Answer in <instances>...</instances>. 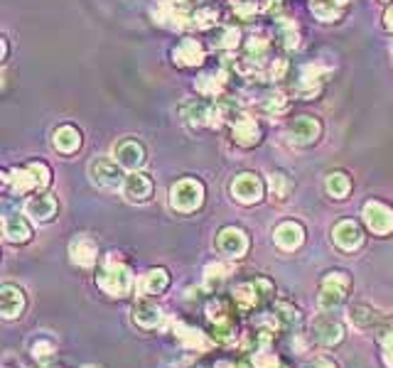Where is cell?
<instances>
[{"mask_svg":"<svg viewBox=\"0 0 393 368\" xmlns=\"http://www.w3.org/2000/svg\"><path fill=\"white\" fill-rule=\"evenodd\" d=\"M96 282L106 295L126 297V295H131L133 285H135V277H133V270L123 263V260L116 258V253H111V258L101 265Z\"/></svg>","mask_w":393,"mask_h":368,"instance_id":"6da1fadb","label":"cell"},{"mask_svg":"<svg viewBox=\"0 0 393 368\" xmlns=\"http://www.w3.org/2000/svg\"><path fill=\"white\" fill-rule=\"evenodd\" d=\"M204 182L196 177H182L170 186V206L179 214H192L204 204Z\"/></svg>","mask_w":393,"mask_h":368,"instance_id":"7a4b0ae2","label":"cell"},{"mask_svg":"<svg viewBox=\"0 0 393 368\" xmlns=\"http://www.w3.org/2000/svg\"><path fill=\"white\" fill-rule=\"evenodd\" d=\"M349 287H352V280L344 270H332L322 277L320 282V295H317V302L325 312H332L334 307H339L347 297Z\"/></svg>","mask_w":393,"mask_h":368,"instance_id":"3957f363","label":"cell"},{"mask_svg":"<svg viewBox=\"0 0 393 368\" xmlns=\"http://www.w3.org/2000/svg\"><path fill=\"white\" fill-rule=\"evenodd\" d=\"M89 177L99 189H123L126 182V172L114 157H94L89 165Z\"/></svg>","mask_w":393,"mask_h":368,"instance_id":"277c9868","label":"cell"},{"mask_svg":"<svg viewBox=\"0 0 393 368\" xmlns=\"http://www.w3.org/2000/svg\"><path fill=\"white\" fill-rule=\"evenodd\" d=\"M361 218H364L366 228L376 236H389L393 233V206L384 204L379 199H369L361 209Z\"/></svg>","mask_w":393,"mask_h":368,"instance_id":"5b68a950","label":"cell"},{"mask_svg":"<svg viewBox=\"0 0 393 368\" xmlns=\"http://www.w3.org/2000/svg\"><path fill=\"white\" fill-rule=\"evenodd\" d=\"M263 182L258 174L253 172H241L236 174V177L231 179V196L238 201V204H258V201L263 199Z\"/></svg>","mask_w":393,"mask_h":368,"instance_id":"8992f818","label":"cell"},{"mask_svg":"<svg viewBox=\"0 0 393 368\" xmlns=\"http://www.w3.org/2000/svg\"><path fill=\"white\" fill-rule=\"evenodd\" d=\"M111 157H114L123 169L135 172V169H140L143 165H145L148 155H145V145H143L140 140H135V138H123V140H118L114 145V155H111Z\"/></svg>","mask_w":393,"mask_h":368,"instance_id":"52a82bcc","label":"cell"},{"mask_svg":"<svg viewBox=\"0 0 393 368\" xmlns=\"http://www.w3.org/2000/svg\"><path fill=\"white\" fill-rule=\"evenodd\" d=\"M216 248L231 260L243 258L248 253V233L238 226H224L216 233Z\"/></svg>","mask_w":393,"mask_h":368,"instance_id":"ba28073f","label":"cell"},{"mask_svg":"<svg viewBox=\"0 0 393 368\" xmlns=\"http://www.w3.org/2000/svg\"><path fill=\"white\" fill-rule=\"evenodd\" d=\"M322 135V123L320 118L315 116H297L295 121H290L288 126V138L290 143L300 147H307V145H315Z\"/></svg>","mask_w":393,"mask_h":368,"instance_id":"9c48e42d","label":"cell"},{"mask_svg":"<svg viewBox=\"0 0 393 368\" xmlns=\"http://www.w3.org/2000/svg\"><path fill=\"white\" fill-rule=\"evenodd\" d=\"M229 123H231V140L236 143V145L253 147L261 143L263 130L256 118H251V116H246V113H236L233 118H229Z\"/></svg>","mask_w":393,"mask_h":368,"instance_id":"30bf717a","label":"cell"},{"mask_svg":"<svg viewBox=\"0 0 393 368\" xmlns=\"http://www.w3.org/2000/svg\"><path fill=\"white\" fill-rule=\"evenodd\" d=\"M270 282L263 280V277H258V280H248V282H241V285H236V290H233V302H236L238 309H253L258 305V302L263 300V297L270 295Z\"/></svg>","mask_w":393,"mask_h":368,"instance_id":"8fae6325","label":"cell"},{"mask_svg":"<svg viewBox=\"0 0 393 368\" xmlns=\"http://www.w3.org/2000/svg\"><path fill=\"white\" fill-rule=\"evenodd\" d=\"M332 241L337 243V248L347 250V253H354V250H359L361 245H364V231H361V226L357 221L344 218V221H339L337 226L332 228Z\"/></svg>","mask_w":393,"mask_h":368,"instance_id":"7c38bea8","label":"cell"},{"mask_svg":"<svg viewBox=\"0 0 393 368\" xmlns=\"http://www.w3.org/2000/svg\"><path fill=\"white\" fill-rule=\"evenodd\" d=\"M204 60H206L204 45L199 40H194V37L179 40L172 50V62L177 67H199V64H204Z\"/></svg>","mask_w":393,"mask_h":368,"instance_id":"4fadbf2b","label":"cell"},{"mask_svg":"<svg viewBox=\"0 0 393 368\" xmlns=\"http://www.w3.org/2000/svg\"><path fill=\"white\" fill-rule=\"evenodd\" d=\"M121 191H123V196L131 204H145L153 196V179L148 174H143L140 169H135V172L126 174V182Z\"/></svg>","mask_w":393,"mask_h":368,"instance_id":"5bb4252c","label":"cell"},{"mask_svg":"<svg viewBox=\"0 0 393 368\" xmlns=\"http://www.w3.org/2000/svg\"><path fill=\"white\" fill-rule=\"evenodd\" d=\"M273 241L283 250H297L305 243V226L300 221H283L275 226Z\"/></svg>","mask_w":393,"mask_h":368,"instance_id":"9a60e30c","label":"cell"},{"mask_svg":"<svg viewBox=\"0 0 393 368\" xmlns=\"http://www.w3.org/2000/svg\"><path fill=\"white\" fill-rule=\"evenodd\" d=\"M3 236L10 243H28L33 238V226L23 214L10 211V214L3 216Z\"/></svg>","mask_w":393,"mask_h":368,"instance_id":"2e32d148","label":"cell"},{"mask_svg":"<svg viewBox=\"0 0 393 368\" xmlns=\"http://www.w3.org/2000/svg\"><path fill=\"white\" fill-rule=\"evenodd\" d=\"M131 314H133V322L143 329H157L162 324V317H165L162 307L155 305V302H150V300H145V297L133 305Z\"/></svg>","mask_w":393,"mask_h":368,"instance_id":"e0dca14e","label":"cell"},{"mask_svg":"<svg viewBox=\"0 0 393 368\" xmlns=\"http://www.w3.org/2000/svg\"><path fill=\"white\" fill-rule=\"evenodd\" d=\"M57 214V199L52 194H35L25 204V216H30L37 223L52 221Z\"/></svg>","mask_w":393,"mask_h":368,"instance_id":"ac0fdd59","label":"cell"},{"mask_svg":"<svg viewBox=\"0 0 393 368\" xmlns=\"http://www.w3.org/2000/svg\"><path fill=\"white\" fill-rule=\"evenodd\" d=\"M69 255H72V263H77L79 268H94L99 260V248L92 238L79 236L69 243Z\"/></svg>","mask_w":393,"mask_h":368,"instance_id":"d6986e66","label":"cell"},{"mask_svg":"<svg viewBox=\"0 0 393 368\" xmlns=\"http://www.w3.org/2000/svg\"><path fill=\"white\" fill-rule=\"evenodd\" d=\"M52 145L62 155H74L82 147V130L77 126H72V123H65V126H60L52 133Z\"/></svg>","mask_w":393,"mask_h":368,"instance_id":"ffe728a7","label":"cell"},{"mask_svg":"<svg viewBox=\"0 0 393 368\" xmlns=\"http://www.w3.org/2000/svg\"><path fill=\"white\" fill-rule=\"evenodd\" d=\"M0 312L5 319H18L25 312V292L18 285L0 287Z\"/></svg>","mask_w":393,"mask_h":368,"instance_id":"44dd1931","label":"cell"},{"mask_svg":"<svg viewBox=\"0 0 393 368\" xmlns=\"http://www.w3.org/2000/svg\"><path fill=\"white\" fill-rule=\"evenodd\" d=\"M170 285V273L165 268H153L148 270L145 275L140 277V282H138V290L143 292V295H160V292L167 290Z\"/></svg>","mask_w":393,"mask_h":368,"instance_id":"7402d4cb","label":"cell"},{"mask_svg":"<svg viewBox=\"0 0 393 368\" xmlns=\"http://www.w3.org/2000/svg\"><path fill=\"white\" fill-rule=\"evenodd\" d=\"M315 337L320 339L325 346L339 344V341L344 339V327H342V322H337V319H332V317L317 319V322H315Z\"/></svg>","mask_w":393,"mask_h":368,"instance_id":"603a6c76","label":"cell"},{"mask_svg":"<svg viewBox=\"0 0 393 368\" xmlns=\"http://www.w3.org/2000/svg\"><path fill=\"white\" fill-rule=\"evenodd\" d=\"M325 191L332 199H347L349 191H352V179L342 169H334L325 177Z\"/></svg>","mask_w":393,"mask_h":368,"instance_id":"cb8c5ba5","label":"cell"},{"mask_svg":"<svg viewBox=\"0 0 393 368\" xmlns=\"http://www.w3.org/2000/svg\"><path fill=\"white\" fill-rule=\"evenodd\" d=\"M175 334H177V339L182 341L184 346H189V349H196V351H206L209 349V339L204 337V334L199 332V329L194 327H187V324L177 322L175 324Z\"/></svg>","mask_w":393,"mask_h":368,"instance_id":"d4e9b609","label":"cell"},{"mask_svg":"<svg viewBox=\"0 0 393 368\" xmlns=\"http://www.w3.org/2000/svg\"><path fill=\"white\" fill-rule=\"evenodd\" d=\"M312 13L322 20V23H334V20L342 18L344 13V3L342 0H312Z\"/></svg>","mask_w":393,"mask_h":368,"instance_id":"484cf974","label":"cell"},{"mask_svg":"<svg viewBox=\"0 0 393 368\" xmlns=\"http://www.w3.org/2000/svg\"><path fill=\"white\" fill-rule=\"evenodd\" d=\"M224 84H226V79H221V74H216V72L201 74V77L196 79V91L201 96H206V99H216V96L224 91Z\"/></svg>","mask_w":393,"mask_h":368,"instance_id":"4316f807","label":"cell"},{"mask_svg":"<svg viewBox=\"0 0 393 368\" xmlns=\"http://www.w3.org/2000/svg\"><path fill=\"white\" fill-rule=\"evenodd\" d=\"M275 35H278L280 45H283L285 50H295V47L300 45V35H297L295 23L293 20H288V18L275 20Z\"/></svg>","mask_w":393,"mask_h":368,"instance_id":"83f0119b","label":"cell"},{"mask_svg":"<svg viewBox=\"0 0 393 368\" xmlns=\"http://www.w3.org/2000/svg\"><path fill=\"white\" fill-rule=\"evenodd\" d=\"M206 317H209V322L214 324V327L219 329V332H229V329H231L229 307H226L224 300L209 302V307H206Z\"/></svg>","mask_w":393,"mask_h":368,"instance_id":"f1b7e54d","label":"cell"},{"mask_svg":"<svg viewBox=\"0 0 393 368\" xmlns=\"http://www.w3.org/2000/svg\"><path fill=\"white\" fill-rule=\"evenodd\" d=\"M290 186H293V182H290V177L285 172H270L268 189H270V196H273V199H278V201L288 199Z\"/></svg>","mask_w":393,"mask_h":368,"instance_id":"f546056e","label":"cell"},{"mask_svg":"<svg viewBox=\"0 0 393 368\" xmlns=\"http://www.w3.org/2000/svg\"><path fill=\"white\" fill-rule=\"evenodd\" d=\"M229 275H231V268L226 263H211V265H206V270H204V282L209 290H216Z\"/></svg>","mask_w":393,"mask_h":368,"instance_id":"4dcf8cb0","label":"cell"},{"mask_svg":"<svg viewBox=\"0 0 393 368\" xmlns=\"http://www.w3.org/2000/svg\"><path fill=\"white\" fill-rule=\"evenodd\" d=\"M379 341L381 346H384V361L386 366L393 368V324H389V327H384L379 332Z\"/></svg>","mask_w":393,"mask_h":368,"instance_id":"1f68e13d","label":"cell"},{"mask_svg":"<svg viewBox=\"0 0 393 368\" xmlns=\"http://www.w3.org/2000/svg\"><path fill=\"white\" fill-rule=\"evenodd\" d=\"M268 55V42L263 40V37H248L246 42V57L248 60H263V57Z\"/></svg>","mask_w":393,"mask_h":368,"instance_id":"d6a6232c","label":"cell"},{"mask_svg":"<svg viewBox=\"0 0 393 368\" xmlns=\"http://www.w3.org/2000/svg\"><path fill=\"white\" fill-rule=\"evenodd\" d=\"M55 349H57L55 341L40 339V341H35V344H33V356L42 364V361H50L52 356H55Z\"/></svg>","mask_w":393,"mask_h":368,"instance_id":"836d02e7","label":"cell"},{"mask_svg":"<svg viewBox=\"0 0 393 368\" xmlns=\"http://www.w3.org/2000/svg\"><path fill=\"white\" fill-rule=\"evenodd\" d=\"M238 30L236 28H224L221 30V40L216 42V45L221 47V50H236L238 47Z\"/></svg>","mask_w":393,"mask_h":368,"instance_id":"e575fe53","label":"cell"},{"mask_svg":"<svg viewBox=\"0 0 393 368\" xmlns=\"http://www.w3.org/2000/svg\"><path fill=\"white\" fill-rule=\"evenodd\" d=\"M253 366L256 368H278L280 361L275 354H270V351H258L256 356H253Z\"/></svg>","mask_w":393,"mask_h":368,"instance_id":"d590c367","label":"cell"},{"mask_svg":"<svg viewBox=\"0 0 393 368\" xmlns=\"http://www.w3.org/2000/svg\"><path fill=\"white\" fill-rule=\"evenodd\" d=\"M374 317H376L374 309H369V307H364V305H357V307L352 309V319L357 324H361V327H366V324L374 322Z\"/></svg>","mask_w":393,"mask_h":368,"instance_id":"8d00e7d4","label":"cell"},{"mask_svg":"<svg viewBox=\"0 0 393 368\" xmlns=\"http://www.w3.org/2000/svg\"><path fill=\"white\" fill-rule=\"evenodd\" d=\"M285 72H288V64H285V60H273L270 62V69H268V77L273 79H283Z\"/></svg>","mask_w":393,"mask_h":368,"instance_id":"74e56055","label":"cell"},{"mask_svg":"<svg viewBox=\"0 0 393 368\" xmlns=\"http://www.w3.org/2000/svg\"><path fill=\"white\" fill-rule=\"evenodd\" d=\"M265 108H268V111H275V113H283V111H285L283 96H270V99L265 101Z\"/></svg>","mask_w":393,"mask_h":368,"instance_id":"f35d334b","label":"cell"},{"mask_svg":"<svg viewBox=\"0 0 393 368\" xmlns=\"http://www.w3.org/2000/svg\"><path fill=\"white\" fill-rule=\"evenodd\" d=\"M384 25H386V30H391L393 32V5L389 10L384 13Z\"/></svg>","mask_w":393,"mask_h":368,"instance_id":"ab89813d","label":"cell"},{"mask_svg":"<svg viewBox=\"0 0 393 368\" xmlns=\"http://www.w3.org/2000/svg\"><path fill=\"white\" fill-rule=\"evenodd\" d=\"M310 368H337V364H332L327 359H317L315 364H310Z\"/></svg>","mask_w":393,"mask_h":368,"instance_id":"60d3db41","label":"cell"},{"mask_svg":"<svg viewBox=\"0 0 393 368\" xmlns=\"http://www.w3.org/2000/svg\"><path fill=\"white\" fill-rule=\"evenodd\" d=\"M3 60H8V55H10V45H8V37H3Z\"/></svg>","mask_w":393,"mask_h":368,"instance_id":"b9f144b4","label":"cell"},{"mask_svg":"<svg viewBox=\"0 0 393 368\" xmlns=\"http://www.w3.org/2000/svg\"><path fill=\"white\" fill-rule=\"evenodd\" d=\"M216 368H241V366H233V364H226V361H224V364H219Z\"/></svg>","mask_w":393,"mask_h":368,"instance_id":"7bdbcfd3","label":"cell"},{"mask_svg":"<svg viewBox=\"0 0 393 368\" xmlns=\"http://www.w3.org/2000/svg\"><path fill=\"white\" fill-rule=\"evenodd\" d=\"M87 368H96V366H87Z\"/></svg>","mask_w":393,"mask_h":368,"instance_id":"ee69618b","label":"cell"}]
</instances>
